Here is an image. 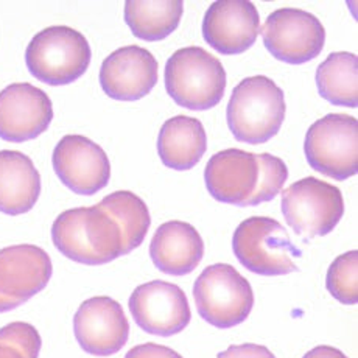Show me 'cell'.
Returning a JSON list of instances; mask_svg holds the SVG:
<instances>
[{
	"mask_svg": "<svg viewBox=\"0 0 358 358\" xmlns=\"http://www.w3.org/2000/svg\"><path fill=\"white\" fill-rule=\"evenodd\" d=\"M52 240L63 256L83 265L109 264L123 256L119 224L99 204L59 213Z\"/></svg>",
	"mask_w": 358,
	"mask_h": 358,
	"instance_id": "6da1fadb",
	"label": "cell"
},
{
	"mask_svg": "<svg viewBox=\"0 0 358 358\" xmlns=\"http://www.w3.org/2000/svg\"><path fill=\"white\" fill-rule=\"evenodd\" d=\"M285 111L284 91L271 78L256 75L234 87L226 119L238 142L259 145L279 133Z\"/></svg>",
	"mask_w": 358,
	"mask_h": 358,
	"instance_id": "7a4b0ae2",
	"label": "cell"
},
{
	"mask_svg": "<svg viewBox=\"0 0 358 358\" xmlns=\"http://www.w3.org/2000/svg\"><path fill=\"white\" fill-rule=\"evenodd\" d=\"M165 89L176 105L206 111L224 97L226 71L222 61L201 47L176 50L165 64Z\"/></svg>",
	"mask_w": 358,
	"mask_h": 358,
	"instance_id": "3957f363",
	"label": "cell"
},
{
	"mask_svg": "<svg viewBox=\"0 0 358 358\" xmlns=\"http://www.w3.org/2000/svg\"><path fill=\"white\" fill-rule=\"evenodd\" d=\"M91 47L80 31L66 25L47 27L25 50V63L34 78L50 86L71 85L91 64Z\"/></svg>",
	"mask_w": 358,
	"mask_h": 358,
	"instance_id": "277c9868",
	"label": "cell"
},
{
	"mask_svg": "<svg viewBox=\"0 0 358 358\" xmlns=\"http://www.w3.org/2000/svg\"><path fill=\"white\" fill-rule=\"evenodd\" d=\"M232 250L240 264L262 276H284L298 271L294 259L301 256L287 229L268 217H251L238 224Z\"/></svg>",
	"mask_w": 358,
	"mask_h": 358,
	"instance_id": "5b68a950",
	"label": "cell"
},
{
	"mask_svg": "<svg viewBox=\"0 0 358 358\" xmlns=\"http://www.w3.org/2000/svg\"><path fill=\"white\" fill-rule=\"evenodd\" d=\"M194 298L199 316L218 329L242 324L254 307L251 284L228 264L204 268L195 280Z\"/></svg>",
	"mask_w": 358,
	"mask_h": 358,
	"instance_id": "8992f818",
	"label": "cell"
},
{
	"mask_svg": "<svg viewBox=\"0 0 358 358\" xmlns=\"http://www.w3.org/2000/svg\"><path fill=\"white\" fill-rule=\"evenodd\" d=\"M308 164L336 181L358 171V122L349 114H327L308 128L304 142Z\"/></svg>",
	"mask_w": 358,
	"mask_h": 358,
	"instance_id": "52a82bcc",
	"label": "cell"
},
{
	"mask_svg": "<svg viewBox=\"0 0 358 358\" xmlns=\"http://www.w3.org/2000/svg\"><path fill=\"white\" fill-rule=\"evenodd\" d=\"M282 213L298 236H327L343 218V194L336 185L307 176L282 192Z\"/></svg>",
	"mask_w": 358,
	"mask_h": 358,
	"instance_id": "ba28073f",
	"label": "cell"
},
{
	"mask_svg": "<svg viewBox=\"0 0 358 358\" xmlns=\"http://www.w3.org/2000/svg\"><path fill=\"white\" fill-rule=\"evenodd\" d=\"M266 50L287 64H304L324 49L326 30L312 13L280 8L271 13L262 27Z\"/></svg>",
	"mask_w": 358,
	"mask_h": 358,
	"instance_id": "9c48e42d",
	"label": "cell"
},
{
	"mask_svg": "<svg viewBox=\"0 0 358 358\" xmlns=\"http://www.w3.org/2000/svg\"><path fill=\"white\" fill-rule=\"evenodd\" d=\"M52 260L43 248L16 245L0 250V313L43 292L52 278Z\"/></svg>",
	"mask_w": 358,
	"mask_h": 358,
	"instance_id": "30bf717a",
	"label": "cell"
},
{
	"mask_svg": "<svg viewBox=\"0 0 358 358\" xmlns=\"http://www.w3.org/2000/svg\"><path fill=\"white\" fill-rule=\"evenodd\" d=\"M129 312L143 332L157 336L182 332L192 320L182 288L164 280H151L137 287L129 298Z\"/></svg>",
	"mask_w": 358,
	"mask_h": 358,
	"instance_id": "8fae6325",
	"label": "cell"
},
{
	"mask_svg": "<svg viewBox=\"0 0 358 358\" xmlns=\"http://www.w3.org/2000/svg\"><path fill=\"white\" fill-rule=\"evenodd\" d=\"M53 170L67 189L91 196L105 189L111 164L97 143L80 134H67L53 150Z\"/></svg>",
	"mask_w": 358,
	"mask_h": 358,
	"instance_id": "7c38bea8",
	"label": "cell"
},
{
	"mask_svg": "<svg viewBox=\"0 0 358 358\" xmlns=\"http://www.w3.org/2000/svg\"><path fill=\"white\" fill-rule=\"evenodd\" d=\"M73 332L85 352L108 357L127 344L129 322L119 302L109 296H94L75 313Z\"/></svg>",
	"mask_w": 358,
	"mask_h": 358,
	"instance_id": "4fadbf2b",
	"label": "cell"
},
{
	"mask_svg": "<svg viewBox=\"0 0 358 358\" xmlns=\"http://www.w3.org/2000/svg\"><path fill=\"white\" fill-rule=\"evenodd\" d=\"M52 120V100L39 87L15 83L0 92V137L3 141L20 143L36 139Z\"/></svg>",
	"mask_w": 358,
	"mask_h": 358,
	"instance_id": "5bb4252c",
	"label": "cell"
},
{
	"mask_svg": "<svg viewBox=\"0 0 358 358\" xmlns=\"http://www.w3.org/2000/svg\"><path fill=\"white\" fill-rule=\"evenodd\" d=\"M156 58L139 45L120 47L108 55L100 69V85L108 97L136 101L145 97L157 83Z\"/></svg>",
	"mask_w": 358,
	"mask_h": 358,
	"instance_id": "9a60e30c",
	"label": "cell"
},
{
	"mask_svg": "<svg viewBox=\"0 0 358 358\" xmlns=\"http://www.w3.org/2000/svg\"><path fill=\"white\" fill-rule=\"evenodd\" d=\"M260 33V17L248 0H218L206 11L203 36L218 53L238 55L254 45Z\"/></svg>",
	"mask_w": 358,
	"mask_h": 358,
	"instance_id": "2e32d148",
	"label": "cell"
},
{
	"mask_svg": "<svg viewBox=\"0 0 358 358\" xmlns=\"http://www.w3.org/2000/svg\"><path fill=\"white\" fill-rule=\"evenodd\" d=\"M259 175L257 155L228 148L210 157L204 170V181L217 201L246 208L257 189Z\"/></svg>",
	"mask_w": 358,
	"mask_h": 358,
	"instance_id": "e0dca14e",
	"label": "cell"
},
{
	"mask_svg": "<svg viewBox=\"0 0 358 358\" xmlns=\"http://www.w3.org/2000/svg\"><path fill=\"white\" fill-rule=\"evenodd\" d=\"M204 256V242L194 226L167 222L156 229L150 243L155 266L171 276H185L195 270Z\"/></svg>",
	"mask_w": 358,
	"mask_h": 358,
	"instance_id": "ac0fdd59",
	"label": "cell"
},
{
	"mask_svg": "<svg viewBox=\"0 0 358 358\" xmlns=\"http://www.w3.org/2000/svg\"><path fill=\"white\" fill-rule=\"evenodd\" d=\"M41 175L29 156L20 151H0V212L20 215L38 203Z\"/></svg>",
	"mask_w": 358,
	"mask_h": 358,
	"instance_id": "d6986e66",
	"label": "cell"
},
{
	"mask_svg": "<svg viewBox=\"0 0 358 358\" xmlns=\"http://www.w3.org/2000/svg\"><path fill=\"white\" fill-rule=\"evenodd\" d=\"M208 150L203 123L194 117L176 115L164 123L157 137V153L169 169L185 171L194 169Z\"/></svg>",
	"mask_w": 358,
	"mask_h": 358,
	"instance_id": "ffe728a7",
	"label": "cell"
},
{
	"mask_svg": "<svg viewBox=\"0 0 358 358\" xmlns=\"http://www.w3.org/2000/svg\"><path fill=\"white\" fill-rule=\"evenodd\" d=\"M182 11L181 0H128L125 22L139 39L161 41L178 29Z\"/></svg>",
	"mask_w": 358,
	"mask_h": 358,
	"instance_id": "44dd1931",
	"label": "cell"
},
{
	"mask_svg": "<svg viewBox=\"0 0 358 358\" xmlns=\"http://www.w3.org/2000/svg\"><path fill=\"white\" fill-rule=\"evenodd\" d=\"M358 58L349 52H335L316 69V86L322 99L335 106L357 108Z\"/></svg>",
	"mask_w": 358,
	"mask_h": 358,
	"instance_id": "7402d4cb",
	"label": "cell"
},
{
	"mask_svg": "<svg viewBox=\"0 0 358 358\" xmlns=\"http://www.w3.org/2000/svg\"><path fill=\"white\" fill-rule=\"evenodd\" d=\"M99 206L119 224L123 256L142 245L151 224L150 210L142 198L133 192L117 190L103 198Z\"/></svg>",
	"mask_w": 358,
	"mask_h": 358,
	"instance_id": "603a6c76",
	"label": "cell"
},
{
	"mask_svg": "<svg viewBox=\"0 0 358 358\" xmlns=\"http://www.w3.org/2000/svg\"><path fill=\"white\" fill-rule=\"evenodd\" d=\"M358 252L349 251L336 257L329 266L326 287L329 293L343 304L352 306L358 301Z\"/></svg>",
	"mask_w": 358,
	"mask_h": 358,
	"instance_id": "cb8c5ba5",
	"label": "cell"
},
{
	"mask_svg": "<svg viewBox=\"0 0 358 358\" xmlns=\"http://www.w3.org/2000/svg\"><path fill=\"white\" fill-rule=\"evenodd\" d=\"M41 335L29 322H11L0 329V358H38Z\"/></svg>",
	"mask_w": 358,
	"mask_h": 358,
	"instance_id": "d4e9b609",
	"label": "cell"
},
{
	"mask_svg": "<svg viewBox=\"0 0 358 358\" xmlns=\"http://www.w3.org/2000/svg\"><path fill=\"white\" fill-rule=\"evenodd\" d=\"M257 157L260 167L259 184L248 206H257L260 203L271 201L284 187L288 178V169L280 157L270 153H262L257 155Z\"/></svg>",
	"mask_w": 358,
	"mask_h": 358,
	"instance_id": "484cf974",
	"label": "cell"
},
{
	"mask_svg": "<svg viewBox=\"0 0 358 358\" xmlns=\"http://www.w3.org/2000/svg\"><path fill=\"white\" fill-rule=\"evenodd\" d=\"M217 358H276L270 349L260 344H240L229 346L224 352H220Z\"/></svg>",
	"mask_w": 358,
	"mask_h": 358,
	"instance_id": "4316f807",
	"label": "cell"
},
{
	"mask_svg": "<svg viewBox=\"0 0 358 358\" xmlns=\"http://www.w3.org/2000/svg\"><path fill=\"white\" fill-rule=\"evenodd\" d=\"M125 358H182V357L167 346H161V344H156V343H145L128 350Z\"/></svg>",
	"mask_w": 358,
	"mask_h": 358,
	"instance_id": "83f0119b",
	"label": "cell"
},
{
	"mask_svg": "<svg viewBox=\"0 0 358 358\" xmlns=\"http://www.w3.org/2000/svg\"><path fill=\"white\" fill-rule=\"evenodd\" d=\"M302 358H348L341 350L335 349L332 346H316L315 349L308 350V352Z\"/></svg>",
	"mask_w": 358,
	"mask_h": 358,
	"instance_id": "f1b7e54d",
	"label": "cell"
}]
</instances>
